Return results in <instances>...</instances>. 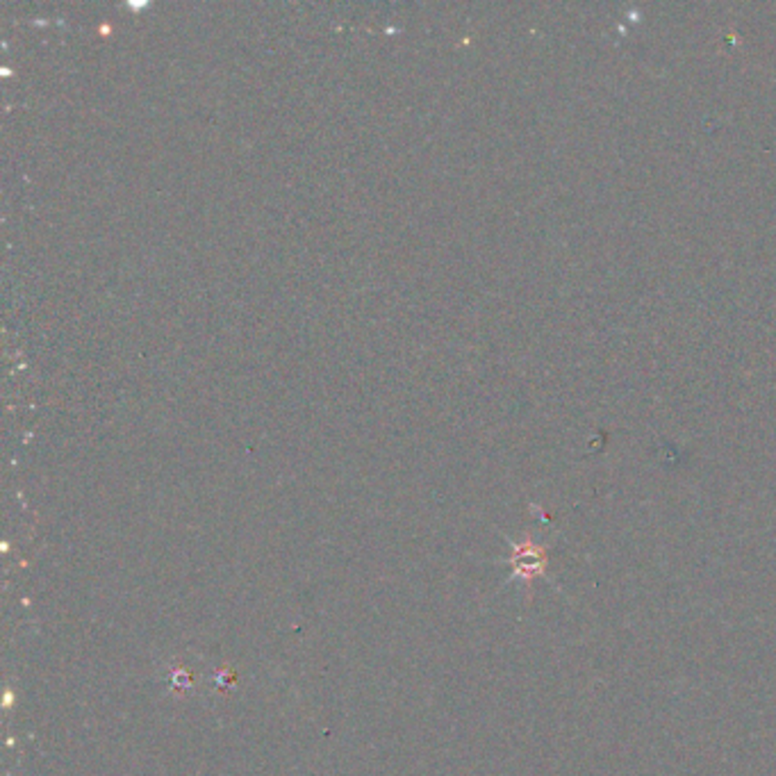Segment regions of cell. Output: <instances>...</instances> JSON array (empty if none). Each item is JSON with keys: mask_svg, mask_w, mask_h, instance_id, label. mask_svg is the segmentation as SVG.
Returning a JSON list of instances; mask_svg holds the SVG:
<instances>
[{"mask_svg": "<svg viewBox=\"0 0 776 776\" xmlns=\"http://www.w3.org/2000/svg\"><path fill=\"white\" fill-rule=\"evenodd\" d=\"M515 572L522 578H535L542 576L549 563V554H546L544 546L535 544V542H523V544L515 546Z\"/></svg>", "mask_w": 776, "mask_h": 776, "instance_id": "obj_1", "label": "cell"}]
</instances>
